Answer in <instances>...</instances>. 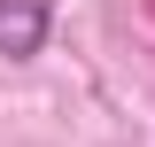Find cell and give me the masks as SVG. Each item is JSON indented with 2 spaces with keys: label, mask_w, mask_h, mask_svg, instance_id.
<instances>
[{
  "label": "cell",
  "mask_w": 155,
  "mask_h": 147,
  "mask_svg": "<svg viewBox=\"0 0 155 147\" xmlns=\"http://www.w3.org/2000/svg\"><path fill=\"white\" fill-rule=\"evenodd\" d=\"M47 23H54L47 0H0V54L8 62H31L39 47H47Z\"/></svg>",
  "instance_id": "1"
}]
</instances>
